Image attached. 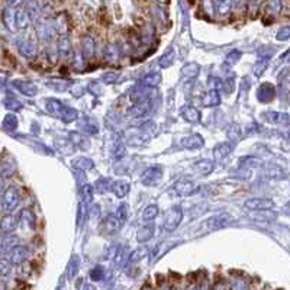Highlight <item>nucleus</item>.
Instances as JSON below:
<instances>
[{
  "mask_svg": "<svg viewBox=\"0 0 290 290\" xmlns=\"http://www.w3.org/2000/svg\"><path fill=\"white\" fill-rule=\"evenodd\" d=\"M235 222V218L231 216L229 213H218V215H213L210 218H207L205 222H203V229L206 231H218V229H223L229 225H232Z\"/></svg>",
  "mask_w": 290,
  "mask_h": 290,
  "instance_id": "nucleus-1",
  "label": "nucleus"
},
{
  "mask_svg": "<svg viewBox=\"0 0 290 290\" xmlns=\"http://www.w3.org/2000/svg\"><path fill=\"white\" fill-rule=\"evenodd\" d=\"M183 221V210L180 206H174L167 210L166 216H164V222H163V226L166 231L173 232L179 228V225Z\"/></svg>",
  "mask_w": 290,
  "mask_h": 290,
  "instance_id": "nucleus-2",
  "label": "nucleus"
},
{
  "mask_svg": "<svg viewBox=\"0 0 290 290\" xmlns=\"http://www.w3.org/2000/svg\"><path fill=\"white\" fill-rule=\"evenodd\" d=\"M20 202V196L19 192L15 188H7L3 193V199H1V210L4 213H10Z\"/></svg>",
  "mask_w": 290,
  "mask_h": 290,
  "instance_id": "nucleus-3",
  "label": "nucleus"
},
{
  "mask_svg": "<svg viewBox=\"0 0 290 290\" xmlns=\"http://www.w3.org/2000/svg\"><path fill=\"white\" fill-rule=\"evenodd\" d=\"M163 179V169L160 166H153V167H148L147 170L141 174V182L142 185L145 186H155L161 182Z\"/></svg>",
  "mask_w": 290,
  "mask_h": 290,
  "instance_id": "nucleus-4",
  "label": "nucleus"
},
{
  "mask_svg": "<svg viewBox=\"0 0 290 290\" xmlns=\"http://www.w3.org/2000/svg\"><path fill=\"white\" fill-rule=\"evenodd\" d=\"M123 225V222L120 221L119 218H118V215L116 213H110V215H107L104 219L100 223V232L102 234H106V235H112V234H115V232H118L120 229V226Z\"/></svg>",
  "mask_w": 290,
  "mask_h": 290,
  "instance_id": "nucleus-5",
  "label": "nucleus"
},
{
  "mask_svg": "<svg viewBox=\"0 0 290 290\" xmlns=\"http://www.w3.org/2000/svg\"><path fill=\"white\" fill-rule=\"evenodd\" d=\"M244 206L250 210H270L274 207V202L272 199H264V197H253L245 200Z\"/></svg>",
  "mask_w": 290,
  "mask_h": 290,
  "instance_id": "nucleus-6",
  "label": "nucleus"
},
{
  "mask_svg": "<svg viewBox=\"0 0 290 290\" xmlns=\"http://www.w3.org/2000/svg\"><path fill=\"white\" fill-rule=\"evenodd\" d=\"M276 96V87L272 83H263L257 89V99L261 103L272 102Z\"/></svg>",
  "mask_w": 290,
  "mask_h": 290,
  "instance_id": "nucleus-7",
  "label": "nucleus"
},
{
  "mask_svg": "<svg viewBox=\"0 0 290 290\" xmlns=\"http://www.w3.org/2000/svg\"><path fill=\"white\" fill-rule=\"evenodd\" d=\"M28 256H29L28 248L23 247V245H17V247H15L12 251H9L7 260H9L13 266H19V264H22V263L26 260V257Z\"/></svg>",
  "mask_w": 290,
  "mask_h": 290,
  "instance_id": "nucleus-8",
  "label": "nucleus"
},
{
  "mask_svg": "<svg viewBox=\"0 0 290 290\" xmlns=\"http://www.w3.org/2000/svg\"><path fill=\"white\" fill-rule=\"evenodd\" d=\"M173 189L179 196H190L197 190V186L190 180H179L177 183H174Z\"/></svg>",
  "mask_w": 290,
  "mask_h": 290,
  "instance_id": "nucleus-9",
  "label": "nucleus"
},
{
  "mask_svg": "<svg viewBox=\"0 0 290 290\" xmlns=\"http://www.w3.org/2000/svg\"><path fill=\"white\" fill-rule=\"evenodd\" d=\"M148 89H151V87H148V86H144L142 83H141V85L135 86V87L131 90V93H129V97H131V100H132L134 103L148 100V92H150Z\"/></svg>",
  "mask_w": 290,
  "mask_h": 290,
  "instance_id": "nucleus-10",
  "label": "nucleus"
},
{
  "mask_svg": "<svg viewBox=\"0 0 290 290\" xmlns=\"http://www.w3.org/2000/svg\"><path fill=\"white\" fill-rule=\"evenodd\" d=\"M13 86L16 87L17 90L25 95V96H29V97H34L38 95V87L31 82H23V80H15Z\"/></svg>",
  "mask_w": 290,
  "mask_h": 290,
  "instance_id": "nucleus-11",
  "label": "nucleus"
},
{
  "mask_svg": "<svg viewBox=\"0 0 290 290\" xmlns=\"http://www.w3.org/2000/svg\"><path fill=\"white\" fill-rule=\"evenodd\" d=\"M151 103L150 100H144V102H137L134 106H131L128 109V115L134 116V118H141L144 115H147L150 112Z\"/></svg>",
  "mask_w": 290,
  "mask_h": 290,
  "instance_id": "nucleus-12",
  "label": "nucleus"
},
{
  "mask_svg": "<svg viewBox=\"0 0 290 290\" xmlns=\"http://www.w3.org/2000/svg\"><path fill=\"white\" fill-rule=\"evenodd\" d=\"M205 144L203 138L200 137L199 134H193V135H189L182 139V145L188 150H197V148H202Z\"/></svg>",
  "mask_w": 290,
  "mask_h": 290,
  "instance_id": "nucleus-13",
  "label": "nucleus"
},
{
  "mask_svg": "<svg viewBox=\"0 0 290 290\" xmlns=\"http://www.w3.org/2000/svg\"><path fill=\"white\" fill-rule=\"evenodd\" d=\"M110 190L115 193V196L116 197H125L128 193H129V190H131V183L129 182H126V180H116V182H112V188Z\"/></svg>",
  "mask_w": 290,
  "mask_h": 290,
  "instance_id": "nucleus-14",
  "label": "nucleus"
},
{
  "mask_svg": "<svg viewBox=\"0 0 290 290\" xmlns=\"http://www.w3.org/2000/svg\"><path fill=\"white\" fill-rule=\"evenodd\" d=\"M232 150H234V147H232L231 142H221L219 145L215 147L213 157H215L216 161H222V160H225L229 154L232 153Z\"/></svg>",
  "mask_w": 290,
  "mask_h": 290,
  "instance_id": "nucleus-15",
  "label": "nucleus"
},
{
  "mask_svg": "<svg viewBox=\"0 0 290 290\" xmlns=\"http://www.w3.org/2000/svg\"><path fill=\"white\" fill-rule=\"evenodd\" d=\"M203 106L206 107H215L221 103V95H219V90L218 89H210L205 96H203Z\"/></svg>",
  "mask_w": 290,
  "mask_h": 290,
  "instance_id": "nucleus-16",
  "label": "nucleus"
},
{
  "mask_svg": "<svg viewBox=\"0 0 290 290\" xmlns=\"http://www.w3.org/2000/svg\"><path fill=\"white\" fill-rule=\"evenodd\" d=\"M182 116L190 123H199L200 122V112H199V109H196L193 106L182 107Z\"/></svg>",
  "mask_w": 290,
  "mask_h": 290,
  "instance_id": "nucleus-17",
  "label": "nucleus"
},
{
  "mask_svg": "<svg viewBox=\"0 0 290 290\" xmlns=\"http://www.w3.org/2000/svg\"><path fill=\"white\" fill-rule=\"evenodd\" d=\"M79 126H80V129H82V131H86V132L93 134V135L99 132V125L96 123V120L92 119V118H89V116H83V118H80Z\"/></svg>",
  "mask_w": 290,
  "mask_h": 290,
  "instance_id": "nucleus-18",
  "label": "nucleus"
},
{
  "mask_svg": "<svg viewBox=\"0 0 290 290\" xmlns=\"http://www.w3.org/2000/svg\"><path fill=\"white\" fill-rule=\"evenodd\" d=\"M17 226V218L13 215H4L1 219V232L4 234H10L15 228Z\"/></svg>",
  "mask_w": 290,
  "mask_h": 290,
  "instance_id": "nucleus-19",
  "label": "nucleus"
},
{
  "mask_svg": "<svg viewBox=\"0 0 290 290\" xmlns=\"http://www.w3.org/2000/svg\"><path fill=\"white\" fill-rule=\"evenodd\" d=\"M17 47H19L20 54L23 57H26V58H31V57H34L35 54H36V47L34 45V42H31L28 39H23L22 42L19 41L17 42Z\"/></svg>",
  "mask_w": 290,
  "mask_h": 290,
  "instance_id": "nucleus-20",
  "label": "nucleus"
},
{
  "mask_svg": "<svg viewBox=\"0 0 290 290\" xmlns=\"http://www.w3.org/2000/svg\"><path fill=\"white\" fill-rule=\"evenodd\" d=\"M154 235V225L150 223V225H144L138 229L137 232V241L138 242H147L150 239L153 238Z\"/></svg>",
  "mask_w": 290,
  "mask_h": 290,
  "instance_id": "nucleus-21",
  "label": "nucleus"
},
{
  "mask_svg": "<svg viewBox=\"0 0 290 290\" xmlns=\"http://www.w3.org/2000/svg\"><path fill=\"white\" fill-rule=\"evenodd\" d=\"M19 245V238L15 237V235H12V234H4V237H3V241H1V251L3 253H9V251H12L15 247Z\"/></svg>",
  "mask_w": 290,
  "mask_h": 290,
  "instance_id": "nucleus-22",
  "label": "nucleus"
},
{
  "mask_svg": "<svg viewBox=\"0 0 290 290\" xmlns=\"http://www.w3.org/2000/svg\"><path fill=\"white\" fill-rule=\"evenodd\" d=\"M163 82V76L160 73H148L142 77L141 83L144 86H148V87H158Z\"/></svg>",
  "mask_w": 290,
  "mask_h": 290,
  "instance_id": "nucleus-23",
  "label": "nucleus"
},
{
  "mask_svg": "<svg viewBox=\"0 0 290 290\" xmlns=\"http://www.w3.org/2000/svg\"><path fill=\"white\" fill-rule=\"evenodd\" d=\"M266 119L269 122H273V123H279V125H289L290 123V116L289 115H285V113H277V112H267L264 113Z\"/></svg>",
  "mask_w": 290,
  "mask_h": 290,
  "instance_id": "nucleus-24",
  "label": "nucleus"
},
{
  "mask_svg": "<svg viewBox=\"0 0 290 290\" xmlns=\"http://www.w3.org/2000/svg\"><path fill=\"white\" fill-rule=\"evenodd\" d=\"M194 170L200 176H207L213 170V163L210 160H200V161L194 163Z\"/></svg>",
  "mask_w": 290,
  "mask_h": 290,
  "instance_id": "nucleus-25",
  "label": "nucleus"
},
{
  "mask_svg": "<svg viewBox=\"0 0 290 290\" xmlns=\"http://www.w3.org/2000/svg\"><path fill=\"white\" fill-rule=\"evenodd\" d=\"M73 167H74L76 170L87 171L92 170V169L95 167V163H93V160H90V158L80 157V158H77V160L73 161Z\"/></svg>",
  "mask_w": 290,
  "mask_h": 290,
  "instance_id": "nucleus-26",
  "label": "nucleus"
},
{
  "mask_svg": "<svg viewBox=\"0 0 290 290\" xmlns=\"http://www.w3.org/2000/svg\"><path fill=\"white\" fill-rule=\"evenodd\" d=\"M45 107H47V110H48L51 115H55V116L60 118V115H61V112H63V109H64V104L60 102V100L48 99V100L45 102Z\"/></svg>",
  "mask_w": 290,
  "mask_h": 290,
  "instance_id": "nucleus-27",
  "label": "nucleus"
},
{
  "mask_svg": "<svg viewBox=\"0 0 290 290\" xmlns=\"http://www.w3.org/2000/svg\"><path fill=\"white\" fill-rule=\"evenodd\" d=\"M182 73L186 79H196L200 73V66L196 64V63H190V64H186L182 69Z\"/></svg>",
  "mask_w": 290,
  "mask_h": 290,
  "instance_id": "nucleus-28",
  "label": "nucleus"
},
{
  "mask_svg": "<svg viewBox=\"0 0 290 290\" xmlns=\"http://www.w3.org/2000/svg\"><path fill=\"white\" fill-rule=\"evenodd\" d=\"M77 118H79V112L76 109H73V107H69V106H64V109H63V112L60 115V119L63 120V122H66V123H71Z\"/></svg>",
  "mask_w": 290,
  "mask_h": 290,
  "instance_id": "nucleus-29",
  "label": "nucleus"
},
{
  "mask_svg": "<svg viewBox=\"0 0 290 290\" xmlns=\"http://www.w3.org/2000/svg\"><path fill=\"white\" fill-rule=\"evenodd\" d=\"M79 269H80V258L79 256H71L69 261V266H67V276L69 279H73L76 274L79 273Z\"/></svg>",
  "mask_w": 290,
  "mask_h": 290,
  "instance_id": "nucleus-30",
  "label": "nucleus"
},
{
  "mask_svg": "<svg viewBox=\"0 0 290 290\" xmlns=\"http://www.w3.org/2000/svg\"><path fill=\"white\" fill-rule=\"evenodd\" d=\"M174 58H176V52L170 50V51H167L161 58H160V61H158V66L161 67V69H169L173 66V63H174Z\"/></svg>",
  "mask_w": 290,
  "mask_h": 290,
  "instance_id": "nucleus-31",
  "label": "nucleus"
},
{
  "mask_svg": "<svg viewBox=\"0 0 290 290\" xmlns=\"http://www.w3.org/2000/svg\"><path fill=\"white\" fill-rule=\"evenodd\" d=\"M3 129L6 132H13L17 128V118L15 115H7L4 119H3V123H1Z\"/></svg>",
  "mask_w": 290,
  "mask_h": 290,
  "instance_id": "nucleus-32",
  "label": "nucleus"
},
{
  "mask_svg": "<svg viewBox=\"0 0 290 290\" xmlns=\"http://www.w3.org/2000/svg\"><path fill=\"white\" fill-rule=\"evenodd\" d=\"M57 44H58V51L61 52V54H69L70 52V38L67 36V34H61L60 35V38H58V41H57Z\"/></svg>",
  "mask_w": 290,
  "mask_h": 290,
  "instance_id": "nucleus-33",
  "label": "nucleus"
},
{
  "mask_svg": "<svg viewBox=\"0 0 290 290\" xmlns=\"http://www.w3.org/2000/svg\"><path fill=\"white\" fill-rule=\"evenodd\" d=\"M147 256H148V248H147V247H139L138 250L132 251V253L129 254L128 261H129V263H137V261L142 260L144 257H147Z\"/></svg>",
  "mask_w": 290,
  "mask_h": 290,
  "instance_id": "nucleus-34",
  "label": "nucleus"
},
{
  "mask_svg": "<svg viewBox=\"0 0 290 290\" xmlns=\"http://www.w3.org/2000/svg\"><path fill=\"white\" fill-rule=\"evenodd\" d=\"M157 215H158V206L157 205L145 206V209L142 210V219L144 221H153Z\"/></svg>",
  "mask_w": 290,
  "mask_h": 290,
  "instance_id": "nucleus-35",
  "label": "nucleus"
},
{
  "mask_svg": "<svg viewBox=\"0 0 290 290\" xmlns=\"http://www.w3.org/2000/svg\"><path fill=\"white\" fill-rule=\"evenodd\" d=\"M93 39L90 38V36H86L85 39H83V42H82V52H83V55H85L86 58H90L92 55H93Z\"/></svg>",
  "mask_w": 290,
  "mask_h": 290,
  "instance_id": "nucleus-36",
  "label": "nucleus"
},
{
  "mask_svg": "<svg viewBox=\"0 0 290 290\" xmlns=\"http://www.w3.org/2000/svg\"><path fill=\"white\" fill-rule=\"evenodd\" d=\"M112 188V182L109 180V179H99L96 183H95V190L97 192V193H106L107 190H110Z\"/></svg>",
  "mask_w": 290,
  "mask_h": 290,
  "instance_id": "nucleus-37",
  "label": "nucleus"
},
{
  "mask_svg": "<svg viewBox=\"0 0 290 290\" xmlns=\"http://www.w3.org/2000/svg\"><path fill=\"white\" fill-rule=\"evenodd\" d=\"M48 86L51 89H54V90H57V92H66V90H69L70 87H71V83L66 82V80H50Z\"/></svg>",
  "mask_w": 290,
  "mask_h": 290,
  "instance_id": "nucleus-38",
  "label": "nucleus"
},
{
  "mask_svg": "<svg viewBox=\"0 0 290 290\" xmlns=\"http://www.w3.org/2000/svg\"><path fill=\"white\" fill-rule=\"evenodd\" d=\"M241 126H239L238 123H232L229 128H228V131H226V135L228 138L231 139V141H238L239 137H241Z\"/></svg>",
  "mask_w": 290,
  "mask_h": 290,
  "instance_id": "nucleus-39",
  "label": "nucleus"
},
{
  "mask_svg": "<svg viewBox=\"0 0 290 290\" xmlns=\"http://www.w3.org/2000/svg\"><path fill=\"white\" fill-rule=\"evenodd\" d=\"M93 192H95V186H92V185H85V186L82 188V190H80L82 200H85L87 203H90L92 199H93Z\"/></svg>",
  "mask_w": 290,
  "mask_h": 290,
  "instance_id": "nucleus-40",
  "label": "nucleus"
},
{
  "mask_svg": "<svg viewBox=\"0 0 290 290\" xmlns=\"http://www.w3.org/2000/svg\"><path fill=\"white\" fill-rule=\"evenodd\" d=\"M104 58L106 60H109V61H116L118 60V57H119V52H118V48L115 47V45H107L106 48H104Z\"/></svg>",
  "mask_w": 290,
  "mask_h": 290,
  "instance_id": "nucleus-41",
  "label": "nucleus"
},
{
  "mask_svg": "<svg viewBox=\"0 0 290 290\" xmlns=\"http://www.w3.org/2000/svg\"><path fill=\"white\" fill-rule=\"evenodd\" d=\"M241 57H242L241 51H238V50H234V51H231L228 55H226L225 64H226V66H229V67H232V66H235L239 60H241Z\"/></svg>",
  "mask_w": 290,
  "mask_h": 290,
  "instance_id": "nucleus-42",
  "label": "nucleus"
},
{
  "mask_svg": "<svg viewBox=\"0 0 290 290\" xmlns=\"http://www.w3.org/2000/svg\"><path fill=\"white\" fill-rule=\"evenodd\" d=\"M20 221L25 222V223H28L31 228H34V225H35L34 213H32L29 209H23V210H22V213H20Z\"/></svg>",
  "mask_w": 290,
  "mask_h": 290,
  "instance_id": "nucleus-43",
  "label": "nucleus"
},
{
  "mask_svg": "<svg viewBox=\"0 0 290 290\" xmlns=\"http://www.w3.org/2000/svg\"><path fill=\"white\" fill-rule=\"evenodd\" d=\"M269 60H270V58H261V60H258V61H257V64L254 66V74H256L257 77H260V76L264 73V70L267 69V66H269Z\"/></svg>",
  "mask_w": 290,
  "mask_h": 290,
  "instance_id": "nucleus-44",
  "label": "nucleus"
},
{
  "mask_svg": "<svg viewBox=\"0 0 290 290\" xmlns=\"http://www.w3.org/2000/svg\"><path fill=\"white\" fill-rule=\"evenodd\" d=\"M103 276H104V269L102 266H96L95 269L90 270V279L93 282H102Z\"/></svg>",
  "mask_w": 290,
  "mask_h": 290,
  "instance_id": "nucleus-45",
  "label": "nucleus"
},
{
  "mask_svg": "<svg viewBox=\"0 0 290 290\" xmlns=\"http://www.w3.org/2000/svg\"><path fill=\"white\" fill-rule=\"evenodd\" d=\"M87 202L85 200H82L80 202V205H79V218H77V222H79V225L82 226L86 221V216H87Z\"/></svg>",
  "mask_w": 290,
  "mask_h": 290,
  "instance_id": "nucleus-46",
  "label": "nucleus"
},
{
  "mask_svg": "<svg viewBox=\"0 0 290 290\" xmlns=\"http://www.w3.org/2000/svg\"><path fill=\"white\" fill-rule=\"evenodd\" d=\"M128 210H129V206L126 205V203H120V205L118 206L116 215H118V218H119L123 223H125V221L128 219Z\"/></svg>",
  "mask_w": 290,
  "mask_h": 290,
  "instance_id": "nucleus-47",
  "label": "nucleus"
},
{
  "mask_svg": "<svg viewBox=\"0 0 290 290\" xmlns=\"http://www.w3.org/2000/svg\"><path fill=\"white\" fill-rule=\"evenodd\" d=\"M276 38H277V41H288L290 38V26H285V28H282L277 35H276Z\"/></svg>",
  "mask_w": 290,
  "mask_h": 290,
  "instance_id": "nucleus-48",
  "label": "nucleus"
},
{
  "mask_svg": "<svg viewBox=\"0 0 290 290\" xmlns=\"http://www.w3.org/2000/svg\"><path fill=\"white\" fill-rule=\"evenodd\" d=\"M102 80L103 83H106V85H112L118 80V74L116 73H106L102 76Z\"/></svg>",
  "mask_w": 290,
  "mask_h": 290,
  "instance_id": "nucleus-49",
  "label": "nucleus"
},
{
  "mask_svg": "<svg viewBox=\"0 0 290 290\" xmlns=\"http://www.w3.org/2000/svg\"><path fill=\"white\" fill-rule=\"evenodd\" d=\"M222 90L225 93H232L234 92V79H226L223 83H222Z\"/></svg>",
  "mask_w": 290,
  "mask_h": 290,
  "instance_id": "nucleus-50",
  "label": "nucleus"
},
{
  "mask_svg": "<svg viewBox=\"0 0 290 290\" xmlns=\"http://www.w3.org/2000/svg\"><path fill=\"white\" fill-rule=\"evenodd\" d=\"M70 138H76V141H71V142L76 144V145H82L83 142H87L86 138L83 137V135H80L79 132H71V134H70ZM82 147H83V145H82Z\"/></svg>",
  "mask_w": 290,
  "mask_h": 290,
  "instance_id": "nucleus-51",
  "label": "nucleus"
},
{
  "mask_svg": "<svg viewBox=\"0 0 290 290\" xmlns=\"http://www.w3.org/2000/svg\"><path fill=\"white\" fill-rule=\"evenodd\" d=\"M269 6H270L272 12H273L274 15H276V13H279V12H280V7H282V1H280V0H270Z\"/></svg>",
  "mask_w": 290,
  "mask_h": 290,
  "instance_id": "nucleus-52",
  "label": "nucleus"
},
{
  "mask_svg": "<svg viewBox=\"0 0 290 290\" xmlns=\"http://www.w3.org/2000/svg\"><path fill=\"white\" fill-rule=\"evenodd\" d=\"M6 104H7V107H9V109H12V110H20V109H22V103L17 102V100H15V99L7 100Z\"/></svg>",
  "mask_w": 290,
  "mask_h": 290,
  "instance_id": "nucleus-53",
  "label": "nucleus"
},
{
  "mask_svg": "<svg viewBox=\"0 0 290 290\" xmlns=\"http://www.w3.org/2000/svg\"><path fill=\"white\" fill-rule=\"evenodd\" d=\"M125 155V148H123V145H118L116 148H115V151H113V157H115V160H119Z\"/></svg>",
  "mask_w": 290,
  "mask_h": 290,
  "instance_id": "nucleus-54",
  "label": "nucleus"
},
{
  "mask_svg": "<svg viewBox=\"0 0 290 290\" xmlns=\"http://www.w3.org/2000/svg\"><path fill=\"white\" fill-rule=\"evenodd\" d=\"M285 209H286V212H288V213H289V215H290V203L288 206H286Z\"/></svg>",
  "mask_w": 290,
  "mask_h": 290,
  "instance_id": "nucleus-55",
  "label": "nucleus"
}]
</instances>
